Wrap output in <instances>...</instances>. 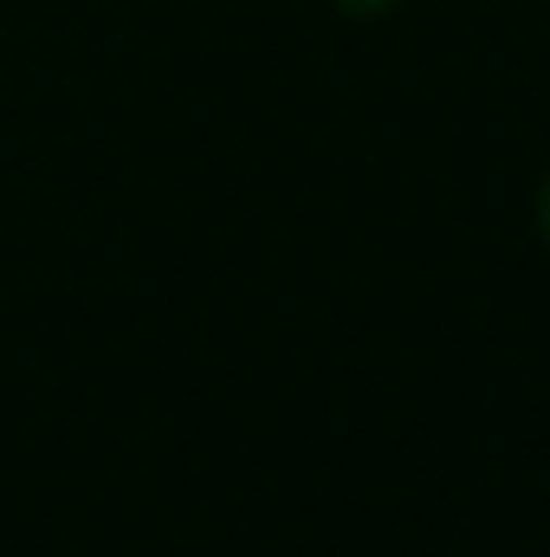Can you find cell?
<instances>
[{
  "instance_id": "obj_2",
  "label": "cell",
  "mask_w": 550,
  "mask_h": 557,
  "mask_svg": "<svg viewBox=\"0 0 550 557\" xmlns=\"http://www.w3.org/2000/svg\"><path fill=\"white\" fill-rule=\"evenodd\" d=\"M538 227H545V240H550V182H545V201H538Z\"/></svg>"
},
{
  "instance_id": "obj_1",
  "label": "cell",
  "mask_w": 550,
  "mask_h": 557,
  "mask_svg": "<svg viewBox=\"0 0 550 557\" xmlns=\"http://www.w3.org/2000/svg\"><path fill=\"white\" fill-rule=\"evenodd\" d=\"M337 7H343L350 20H383V13H389L396 0H337Z\"/></svg>"
}]
</instances>
